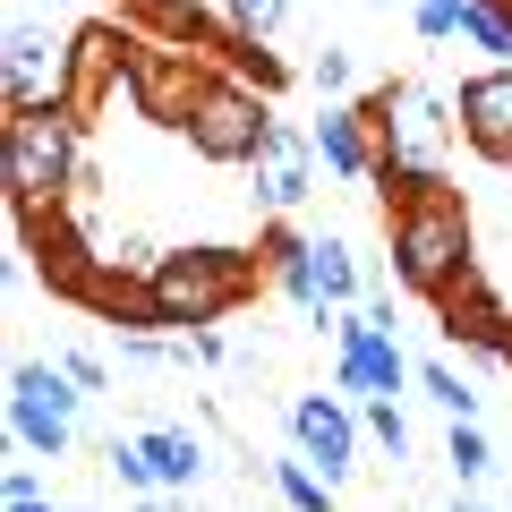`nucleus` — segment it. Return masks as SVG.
<instances>
[{"label":"nucleus","mask_w":512,"mask_h":512,"mask_svg":"<svg viewBox=\"0 0 512 512\" xmlns=\"http://www.w3.org/2000/svg\"><path fill=\"white\" fill-rule=\"evenodd\" d=\"M367 120H376V180H384V205H402V197H419V188H436L444 180V154H453V137H461V111H453V94H436V86H376L367 94Z\"/></svg>","instance_id":"1"},{"label":"nucleus","mask_w":512,"mask_h":512,"mask_svg":"<svg viewBox=\"0 0 512 512\" xmlns=\"http://www.w3.org/2000/svg\"><path fill=\"white\" fill-rule=\"evenodd\" d=\"M137 291H146V325L214 333L256 291V248H163Z\"/></svg>","instance_id":"2"},{"label":"nucleus","mask_w":512,"mask_h":512,"mask_svg":"<svg viewBox=\"0 0 512 512\" xmlns=\"http://www.w3.org/2000/svg\"><path fill=\"white\" fill-rule=\"evenodd\" d=\"M77 111H9V137H0V180H9V205L26 222L60 214V197H77L86 180V154H77Z\"/></svg>","instance_id":"3"},{"label":"nucleus","mask_w":512,"mask_h":512,"mask_svg":"<svg viewBox=\"0 0 512 512\" xmlns=\"http://www.w3.org/2000/svg\"><path fill=\"white\" fill-rule=\"evenodd\" d=\"M393 274L427 299H444L470 274V205H461L453 180H436V188L393 205Z\"/></svg>","instance_id":"4"},{"label":"nucleus","mask_w":512,"mask_h":512,"mask_svg":"<svg viewBox=\"0 0 512 512\" xmlns=\"http://www.w3.org/2000/svg\"><path fill=\"white\" fill-rule=\"evenodd\" d=\"M214 77L222 69L205 52H188V43H128V103L154 128H188L197 103L214 94Z\"/></svg>","instance_id":"5"},{"label":"nucleus","mask_w":512,"mask_h":512,"mask_svg":"<svg viewBox=\"0 0 512 512\" xmlns=\"http://www.w3.org/2000/svg\"><path fill=\"white\" fill-rule=\"evenodd\" d=\"M265 137H274V103H265V86H248V77H214V94H205L197 120H188V146H197L205 163H222V171H248L256 154H265Z\"/></svg>","instance_id":"6"},{"label":"nucleus","mask_w":512,"mask_h":512,"mask_svg":"<svg viewBox=\"0 0 512 512\" xmlns=\"http://www.w3.org/2000/svg\"><path fill=\"white\" fill-rule=\"evenodd\" d=\"M0 94H9V111H69V43L35 18H9V35H0Z\"/></svg>","instance_id":"7"},{"label":"nucleus","mask_w":512,"mask_h":512,"mask_svg":"<svg viewBox=\"0 0 512 512\" xmlns=\"http://www.w3.org/2000/svg\"><path fill=\"white\" fill-rule=\"evenodd\" d=\"M333 333H342V359H333V393H350V402H376V393H402L419 367H410V350L393 342V333L376 325V316H333Z\"/></svg>","instance_id":"8"},{"label":"nucleus","mask_w":512,"mask_h":512,"mask_svg":"<svg viewBox=\"0 0 512 512\" xmlns=\"http://www.w3.org/2000/svg\"><path fill=\"white\" fill-rule=\"evenodd\" d=\"M359 436L367 427H359V402H350V393H299L291 402V444L333 478V487L359 470Z\"/></svg>","instance_id":"9"},{"label":"nucleus","mask_w":512,"mask_h":512,"mask_svg":"<svg viewBox=\"0 0 512 512\" xmlns=\"http://www.w3.org/2000/svg\"><path fill=\"white\" fill-rule=\"evenodd\" d=\"M248 171H256V205H265V214H299L308 188H316V137L291 128V120H274V137H265V154H256Z\"/></svg>","instance_id":"10"},{"label":"nucleus","mask_w":512,"mask_h":512,"mask_svg":"<svg viewBox=\"0 0 512 512\" xmlns=\"http://www.w3.org/2000/svg\"><path fill=\"white\" fill-rule=\"evenodd\" d=\"M128 43H137V35H120L111 18H94V26L69 35V111H77V120H86L111 86L128 94Z\"/></svg>","instance_id":"11"},{"label":"nucleus","mask_w":512,"mask_h":512,"mask_svg":"<svg viewBox=\"0 0 512 512\" xmlns=\"http://www.w3.org/2000/svg\"><path fill=\"white\" fill-rule=\"evenodd\" d=\"M453 111H461V137H470L487 163H512V69H478V77H461Z\"/></svg>","instance_id":"12"},{"label":"nucleus","mask_w":512,"mask_h":512,"mask_svg":"<svg viewBox=\"0 0 512 512\" xmlns=\"http://www.w3.org/2000/svg\"><path fill=\"white\" fill-rule=\"evenodd\" d=\"M316 163L333 171V180H376V120H367V103H325L316 111Z\"/></svg>","instance_id":"13"},{"label":"nucleus","mask_w":512,"mask_h":512,"mask_svg":"<svg viewBox=\"0 0 512 512\" xmlns=\"http://www.w3.org/2000/svg\"><path fill=\"white\" fill-rule=\"evenodd\" d=\"M9 444H18L26 461H69L77 419L60 402H43V393H9Z\"/></svg>","instance_id":"14"},{"label":"nucleus","mask_w":512,"mask_h":512,"mask_svg":"<svg viewBox=\"0 0 512 512\" xmlns=\"http://www.w3.org/2000/svg\"><path fill=\"white\" fill-rule=\"evenodd\" d=\"M256 256H265V274H274V291L291 299V308L325 316V291H316V256H308V239H299L291 222H274V231L256 239Z\"/></svg>","instance_id":"15"},{"label":"nucleus","mask_w":512,"mask_h":512,"mask_svg":"<svg viewBox=\"0 0 512 512\" xmlns=\"http://www.w3.org/2000/svg\"><path fill=\"white\" fill-rule=\"evenodd\" d=\"M146 461H154V478H163V495H188L205 478V444L188 436V427H146Z\"/></svg>","instance_id":"16"},{"label":"nucleus","mask_w":512,"mask_h":512,"mask_svg":"<svg viewBox=\"0 0 512 512\" xmlns=\"http://www.w3.org/2000/svg\"><path fill=\"white\" fill-rule=\"evenodd\" d=\"M274 495H282L291 512H333V478L316 470V461L299 453V444H291V453L274 461Z\"/></svg>","instance_id":"17"},{"label":"nucleus","mask_w":512,"mask_h":512,"mask_svg":"<svg viewBox=\"0 0 512 512\" xmlns=\"http://www.w3.org/2000/svg\"><path fill=\"white\" fill-rule=\"evenodd\" d=\"M444 470H453L470 495L495 478V444H487V427H478V419H453V436H444Z\"/></svg>","instance_id":"18"},{"label":"nucleus","mask_w":512,"mask_h":512,"mask_svg":"<svg viewBox=\"0 0 512 512\" xmlns=\"http://www.w3.org/2000/svg\"><path fill=\"white\" fill-rule=\"evenodd\" d=\"M308 256H316L325 308H350V299H359V256H350V239H308Z\"/></svg>","instance_id":"19"},{"label":"nucleus","mask_w":512,"mask_h":512,"mask_svg":"<svg viewBox=\"0 0 512 512\" xmlns=\"http://www.w3.org/2000/svg\"><path fill=\"white\" fill-rule=\"evenodd\" d=\"M419 393L444 410V419H478V384L461 376V367H444V359H419Z\"/></svg>","instance_id":"20"},{"label":"nucleus","mask_w":512,"mask_h":512,"mask_svg":"<svg viewBox=\"0 0 512 512\" xmlns=\"http://www.w3.org/2000/svg\"><path fill=\"white\" fill-rule=\"evenodd\" d=\"M461 43H478V52H495V69H512V18L495 0H470L461 9Z\"/></svg>","instance_id":"21"},{"label":"nucleus","mask_w":512,"mask_h":512,"mask_svg":"<svg viewBox=\"0 0 512 512\" xmlns=\"http://www.w3.org/2000/svg\"><path fill=\"white\" fill-rule=\"evenodd\" d=\"M359 427H367V444H376L384 461H410V419L393 410V393H376V402H359Z\"/></svg>","instance_id":"22"},{"label":"nucleus","mask_w":512,"mask_h":512,"mask_svg":"<svg viewBox=\"0 0 512 512\" xmlns=\"http://www.w3.org/2000/svg\"><path fill=\"white\" fill-rule=\"evenodd\" d=\"M103 470L120 478V495H163V478H154V461H146V444H137V436H128V444L111 436L103 444Z\"/></svg>","instance_id":"23"},{"label":"nucleus","mask_w":512,"mask_h":512,"mask_svg":"<svg viewBox=\"0 0 512 512\" xmlns=\"http://www.w3.org/2000/svg\"><path fill=\"white\" fill-rule=\"evenodd\" d=\"M222 9H231V26H239L248 43H265L282 18H291V0H222Z\"/></svg>","instance_id":"24"},{"label":"nucleus","mask_w":512,"mask_h":512,"mask_svg":"<svg viewBox=\"0 0 512 512\" xmlns=\"http://www.w3.org/2000/svg\"><path fill=\"white\" fill-rule=\"evenodd\" d=\"M308 86L325 94V103H350V52H342V43H325V52L308 60Z\"/></svg>","instance_id":"25"},{"label":"nucleus","mask_w":512,"mask_h":512,"mask_svg":"<svg viewBox=\"0 0 512 512\" xmlns=\"http://www.w3.org/2000/svg\"><path fill=\"white\" fill-rule=\"evenodd\" d=\"M461 9H470V0H410V26H419L427 43H453L461 35Z\"/></svg>","instance_id":"26"},{"label":"nucleus","mask_w":512,"mask_h":512,"mask_svg":"<svg viewBox=\"0 0 512 512\" xmlns=\"http://www.w3.org/2000/svg\"><path fill=\"white\" fill-rule=\"evenodd\" d=\"M60 367H69V376L86 384V393H103V384H111V367L94 359V350H60Z\"/></svg>","instance_id":"27"},{"label":"nucleus","mask_w":512,"mask_h":512,"mask_svg":"<svg viewBox=\"0 0 512 512\" xmlns=\"http://www.w3.org/2000/svg\"><path fill=\"white\" fill-rule=\"evenodd\" d=\"M137 512H180V495H137Z\"/></svg>","instance_id":"28"},{"label":"nucleus","mask_w":512,"mask_h":512,"mask_svg":"<svg viewBox=\"0 0 512 512\" xmlns=\"http://www.w3.org/2000/svg\"><path fill=\"white\" fill-rule=\"evenodd\" d=\"M453 512H495V504H487V495H470V487H461V495H453Z\"/></svg>","instance_id":"29"},{"label":"nucleus","mask_w":512,"mask_h":512,"mask_svg":"<svg viewBox=\"0 0 512 512\" xmlns=\"http://www.w3.org/2000/svg\"><path fill=\"white\" fill-rule=\"evenodd\" d=\"M43 9H86V0H43Z\"/></svg>","instance_id":"30"},{"label":"nucleus","mask_w":512,"mask_h":512,"mask_svg":"<svg viewBox=\"0 0 512 512\" xmlns=\"http://www.w3.org/2000/svg\"><path fill=\"white\" fill-rule=\"evenodd\" d=\"M376 9H393V0H376Z\"/></svg>","instance_id":"31"},{"label":"nucleus","mask_w":512,"mask_h":512,"mask_svg":"<svg viewBox=\"0 0 512 512\" xmlns=\"http://www.w3.org/2000/svg\"><path fill=\"white\" fill-rule=\"evenodd\" d=\"M69 512H86V504H69Z\"/></svg>","instance_id":"32"},{"label":"nucleus","mask_w":512,"mask_h":512,"mask_svg":"<svg viewBox=\"0 0 512 512\" xmlns=\"http://www.w3.org/2000/svg\"><path fill=\"white\" fill-rule=\"evenodd\" d=\"M504 359H512V350H504Z\"/></svg>","instance_id":"33"}]
</instances>
